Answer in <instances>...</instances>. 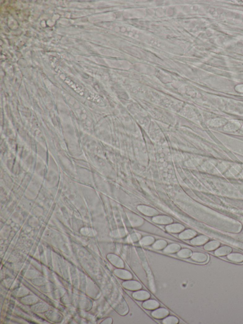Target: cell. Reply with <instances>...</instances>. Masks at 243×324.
<instances>
[{
  "label": "cell",
  "instance_id": "1",
  "mask_svg": "<svg viewBox=\"0 0 243 324\" xmlns=\"http://www.w3.org/2000/svg\"><path fill=\"white\" fill-rule=\"evenodd\" d=\"M192 260L194 262L199 263H205L208 262L209 259V257L208 254L203 252H195L192 255Z\"/></svg>",
  "mask_w": 243,
  "mask_h": 324
},
{
  "label": "cell",
  "instance_id": "2",
  "mask_svg": "<svg viewBox=\"0 0 243 324\" xmlns=\"http://www.w3.org/2000/svg\"><path fill=\"white\" fill-rule=\"evenodd\" d=\"M123 286L126 289L130 290H138L142 289V285L139 282L135 281H126L123 283Z\"/></svg>",
  "mask_w": 243,
  "mask_h": 324
},
{
  "label": "cell",
  "instance_id": "3",
  "mask_svg": "<svg viewBox=\"0 0 243 324\" xmlns=\"http://www.w3.org/2000/svg\"><path fill=\"white\" fill-rule=\"evenodd\" d=\"M226 259L231 262L237 263H243V253L235 252V253H231L227 256Z\"/></svg>",
  "mask_w": 243,
  "mask_h": 324
},
{
  "label": "cell",
  "instance_id": "4",
  "mask_svg": "<svg viewBox=\"0 0 243 324\" xmlns=\"http://www.w3.org/2000/svg\"><path fill=\"white\" fill-rule=\"evenodd\" d=\"M115 273L118 277L125 280H130L133 278L132 274L126 269L119 268L116 269Z\"/></svg>",
  "mask_w": 243,
  "mask_h": 324
},
{
  "label": "cell",
  "instance_id": "5",
  "mask_svg": "<svg viewBox=\"0 0 243 324\" xmlns=\"http://www.w3.org/2000/svg\"><path fill=\"white\" fill-rule=\"evenodd\" d=\"M169 314V311L167 309L165 308H160L152 311V316L154 318L161 319L165 318L167 316H168Z\"/></svg>",
  "mask_w": 243,
  "mask_h": 324
},
{
  "label": "cell",
  "instance_id": "6",
  "mask_svg": "<svg viewBox=\"0 0 243 324\" xmlns=\"http://www.w3.org/2000/svg\"><path fill=\"white\" fill-rule=\"evenodd\" d=\"M133 297L136 299L144 300L149 299L151 297V295L147 291L138 290L133 293Z\"/></svg>",
  "mask_w": 243,
  "mask_h": 324
},
{
  "label": "cell",
  "instance_id": "7",
  "mask_svg": "<svg viewBox=\"0 0 243 324\" xmlns=\"http://www.w3.org/2000/svg\"><path fill=\"white\" fill-rule=\"evenodd\" d=\"M160 306V304L157 301L154 299H148L145 301L143 304V307L144 308L149 310H154Z\"/></svg>",
  "mask_w": 243,
  "mask_h": 324
},
{
  "label": "cell",
  "instance_id": "8",
  "mask_svg": "<svg viewBox=\"0 0 243 324\" xmlns=\"http://www.w3.org/2000/svg\"><path fill=\"white\" fill-rule=\"evenodd\" d=\"M232 251V248L229 246H222L215 251V254L217 256H223L230 254Z\"/></svg>",
  "mask_w": 243,
  "mask_h": 324
},
{
  "label": "cell",
  "instance_id": "9",
  "mask_svg": "<svg viewBox=\"0 0 243 324\" xmlns=\"http://www.w3.org/2000/svg\"><path fill=\"white\" fill-rule=\"evenodd\" d=\"M110 257V261L114 265L118 268H124L125 267L124 261L119 257L115 255H112Z\"/></svg>",
  "mask_w": 243,
  "mask_h": 324
},
{
  "label": "cell",
  "instance_id": "10",
  "mask_svg": "<svg viewBox=\"0 0 243 324\" xmlns=\"http://www.w3.org/2000/svg\"><path fill=\"white\" fill-rule=\"evenodd\" d=\"M208 240H209V238L208 237L202 235V236H199V237L193 239L191 242L194 245H200L204 244Z\"/></svg>",
  "mask_w": 243,
  "mask_h": 324
},
{
  "label": "cell",
  "instance_id": "11",
  "mask_svg": "<svg viewBox=\"0 0 243 324\" xmlns=\"http://www.w3.org/2000/svg\"><path fill=\"white\" fill-rule=\"evenodd\" d=\"M192 255V251L191 250L185 249L179 250L177 253L178 256L181 258L186 259L190 257Z\"/></svg>",
  "mask_w": 243,
  "mask_h": 324
},
{
  "label": "cell",
  "instance_id": "12",
  "mask_svg": "<svg viewBox=\"0 0 243 324\" xmlns=\"http://www.w3.org/2000/svg\"><path fill=\"white\" fill-rule=\"evenodd\" d=\"M180 247L176 244H172L169 245L167 247L164 249V252L166 253H172L178 251L180 249Z\"/></svg>",
  "mask_w": 243,
  "mask_h": 324
},
{
  "label": "cell",
  "instance_id": "13",
  "mask_svg": "<svg viewBox=\"0 0 243 324\" xmlns=\"http://www.w3.org/2000/svg\"><path fill=\"white\" fill-rule=\"evenodd\" d=\"M219 245L220 243L219 241H213L209 242L205 245L204 249L206 250L211 251V250H214L219 247Z\"/></svg>",
  "mask_w": 243,
  "mask_h": 324
},
{
  "label": "cell",
  "instance_id": "14",
  "mask_svg": "<svg viewBox=\"0 0 243 324\" xmlns=\"http://www.w3.org/2000/svg\"><path fill=\"white\" fill-rule=\"evenodd\" d=\"M196 235V232L195 231H193V230H188L185 231L183 232H182L179 235V237L181 239H187L192 238V237L195 236Z\"/></svg>",
  "mask_w": 243,
  "mask_h": 324
},
{
  "label": "cell",
  "instance_id": "15",
  "mask_svg": "<svg viewBox=\"0 0 243 324\" xmlns=\"http://www.w3.org/2000/svg\"><path fill=\"white\" fill-rule=\"evenodd\" d=\"M183 229V226L179 224H173L167 227V230L170 232H179Z\"/></svg>",
  "mask_w": 243,
  "mask_h": 324
},
{
  "label": "cell",
  "instance_id": "16",
  "mask_svg": "<svg viewBox=\"0 0 243 324\" xmlns=\"http://www.w3.org/2000/svg\"><path fill=\"white\" fill-rule=\"evenodd\" d=\"M179 322V320L178 318L174 316H169L168 317H166L162 321V323L163 324H177Z\"/></svg>",
  "mask_w": 243,
  "mask_h": 324
},
{
  "label": "cell",
  "instance_id": "17",
  "mask_svg": "<svg viewBox=\"0 0 243 324\" xmlns=\"http://www.w3.org/2000/svg\"><path fill=\"white\" fill-rule=\"evenodd\" d=\"M166 244H167V243L164 241H158L156 243H154L153 247L155 249L161 250L165 247Z\"/></svg>",
  "mask_w": 243,
  "mask_h": 324
},
{
  "label": "cell",
  "instance_id": "18",
  "mask_svg": "<svg viewBox=\"0 0 243 324\" xmlns=\"http://www.w3.org/2000/svg\"><path fill=\"white\" fill-rule=\"evenodd\" d=\"M154 241V239L151 237H146L144 238L141 241V243L143 245H147L151 244Z\"/></svg>",
  "mask_w": 243,
  "mask_h": 324
},
{
  "label": "cell",
  "instance_id": "19",
  "mask_svg": "<svg viewBox=\"0 0 243 324\" xmlns=\"http://www.w3.org/2000/svg\"><path fill=\"white\" fill-rule=\"evenodd\" d=\"M155 222L159 223H168L171 222V220L169 218L162 217V218H156L155 219Z\"/></svg>",
  "mask_w": 243,
  "mask_h": 324
}]
</instances>
